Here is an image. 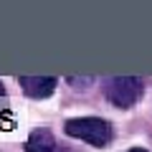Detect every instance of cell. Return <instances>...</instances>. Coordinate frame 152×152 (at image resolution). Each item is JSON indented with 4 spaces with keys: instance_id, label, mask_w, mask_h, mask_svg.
Returning a JSON list of instances; mask_svg holds the SVG:
<instances>
[{
    "instance_id": "obj_3",
    "label": "cell",
    "mask_w": 152,
    "mask_h": 152,
    "mask_svg": "<svg viewBox=\"0 0 152 152\" xmlns=\"http://www.w3.org/2000/svg\"><path fill=\"white\" fill-rule=\"evenodd\" d=\"M56 79L53 76H20V86H23V91L28 94V96H33V99H46V96H51L53 94V89H56Z\"/></svg>"
},
{
    "instance_id": "obj_2",
    "label": "cell",
    "mask_w": 152,
    "mask_h": 152,
    "mask_svg": "<svg viewBox=\"0 0 152 152\" xmlns=\"http://www.w3.org/2000/svg\"><path fill=\"white\" fill-rule=\"evenodd\" d=\"M145 94V84L137 76H109L104 79V96L119 109H129Z\"/></svg>"
},
{
    "instance_id": "obj_4",
    "label": "cell",
    "mask_w": 152,
    "mask_h": 152,
    "mask_svg": "<svg viewBox=\"0 0 152 152\" xmlns=\"http://www.w3.org/2000/svg\"><path fill=\"white\" fill-rule=\"evenodd\" d=\"M26 152H58V145L48 129H36L26 142Z\"/></svg>"
},
{
    "instance_id": "obj_5",
    "label": "cell",
    "mask_w": 152,
    "mask_h": 152,
    "mask_svg": "<svg viewBox=\"0 0 152 152\" xmlns=\"http://www.w3.org/2000/svg\"><path fill=\"white\" fill-rule=\"evenodd\" d=\"M91 81H94L91 76H84V79H79V76H69V84L74 89H86V84H91Z\"/></svg>"
},
{
    "instance_id": "obj_7",
    "label": "cell",
    "mask_w": 152,
    "mask_h": 152,
    "mask_svg": "<svg viewBox=\"0 0 152 152\" xmlns=\"http://www.w3.org/2000/svg\"><path fill=\"white\" fill-rule=\"evenodd\" d=\"M3 94H5V89H3V81H0V96H3Z\"/></svg>"
},
{
    "instance_id": "obj_6",
    "label": "cell",
    "mask_w": 152,
    "mask_h": 152,
    "mask_svg": "<svg viewBox=\"0 0 152 152\" xmlns=\"http://www.w3.org/2000/svg\"><path fill=\"white\" fill-rule=\"evenodd\" d=\"M127 152H147V150H142V147H132V150H127Z\"/></svg>"
},
{
    "instance_id": "obj_8",
    "label": "cell",
    "mask_w": 152,
    "mask_h": 152,
    "mask_svg": "<svg viewBox=\"0 0 152 152\" xmlns=\"http://www.w3.org/2000/svg\"><path fill=\"white\" fill-rule=\"evenodd\" d=\"M61 152H69V150H61Z\"/></svg>"
},
{
    "instance_id": "obj_1",
    "label": "cell",
    "mask_w": 152,
    "mask_h": 152,
    "mask_svg": "<svg viewBox=\"0 0 152 152\" xmlns=\"http://www.w3.org/2000/svg\"><path fill=\"white\" fill-rule=\"evenodd\" d=\"M64 129L69 137L84 140L94 147H107L112 142V124L102 117H76V119L66 122Z\"/></svg>"
}]
</instances>
